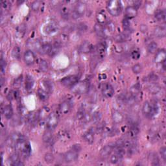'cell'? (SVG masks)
Returning a JSON list of instances; mask_svg holds the SVG:
<instances>
[{"instance_id":"obj_32","label":"cell","mask_w":166,"mask_h":166,"mask_svg":"<svg viewBox=\"0 0 166 166\" xmlns=\"http://www.w3.org/2000/svg\"><path fill=\"white\" fill-rule=\"evenodd\" d=\"M94 30L96 32V35L100 38L104 37V33H103V26L102 25L99 24V23H96L94 26Z\"/></svg>"},{"instance_id":"obj_44","label":"cell","mask_w":166,"mask_h":166,"mask_svg":"<svg viewBox=\"0 0 166 166\" xmlns=\"http://www.w3.org/2000/svg\"><path fill=\"white\" fill-rule=\"evenodd\" d=\"M42 4V1H35L31 4V8L34 11H38L40 9V7Z\"/></svg>"},{"instance_id":"obj_55","label":"cell","mask_w":166,"mask_h":166,"mask_svg":"<svg viewBox=\"0 0 166 166\" xmlns=\"http://www.w3.org/2000/svg\"><path fill=\"white\" fill-rule=\"evenodd\" d=\"M160 153L161 155V157L162 158V159L164 160V161L165 162L166 160V148L165 147H161V149H160Z\"/></svg>"},{"instance_id":"obj_21","label":"cell","mask_w":166,"mask_h":166,"mask_svg":"<svg viewBox=\"0 0 166 166\" xmlns=\"http://www.w3.org/2000/svg\"><path fill=\"white\" fill-rule=\"evenodd\" d=\"M93 49L92 44L88 41H84L83 43L81 44L79 47V50L81 53H88L91 52Z\"/></svg>"},{"instance_id":"obj_31","label":"cell","mask_w":166,"mask_h":166,"mask_svg":"<svg viewBox=\"0 0 166 166\" xmlns=\"http://www.w3.org/2000/svg\"><path fill=\"white\" fill-rule=\"evenodd\" d=\"M37 95L39 99L42 101H46L49 97V92H47L43 88H39L38 89Z\"/></svg>"},{"instance_id":"obj_50","label":"cell","mask_w":166,"mask_h":166,"mask_svg":"<svg viewBox=\"0 0 166 166\" xmlns=\"http://www.w3.org/2000/svg\"><path fill=\"white\" fill-rule=\"evenodd\" d=\"M122 25L123 27L125 29V30H128L129 29H130V21H129V19L125 18L122 21Z\"/></svg>"},{"instance_id":"obj_15","label":"cell","mask_w":166,"mask_h":166,"mask_svg":"<svg viewBox=\"0 0 166 166\" xmlns=\"http://www.w3.org/2000/svg\"><path fill=\"white\" fill-rule=\"evenodd\" d=\"M107 51V44L105 42H100L96 47V52L100 58L104 57Z\"/></svg>"},{"instance_id":"obj_53","label":"cell","mask_w":166,"mask_h":166,"mask_svg":"<svg viewBox=\"0 0 166 166\" xmlns=\"http://www.w3.org/2000/svg\"><path fill=\"white\" fill-rule=\"evenodd\" d=\"M92 120V115L89 113L85 112V114L84 115V117L83 119V122L84 123H88L89 122Z\"/></svg>"},{"instance_id":"obj_4","label":"cell","mask_w":166,"mask_h":166,"mask_svg":"<svg viewBox=\"0 0 166 166\" xmlns=\"http://www.w3.org/2000/svg\"><path fill=\"white\" fill-rule=\"evenodd\" d=\"M79 80V78L77 76L70 75L62 79L61 81H60V83H61L62 85L65 86L72 87L73 85H75L76 83H78Z\"/></svg>"},{"instance_id":"obj_37","label":"cell","mask_w":166,"mask_h":166,"mask_svg":"<svg viewBox=\"0 0 166 166\" xmlns=\"http://www.w3.org/2000/svg\"><path fill=\"white\" fill-rule=\"evenodd\" d=\"M158 47V45L154 42H152L149 44L148 47H147V51L149 53H155L156 52Z\"/></svg>"},{"instance_id":"obj_8","label":"cell","mask_w":166,"mask_h":166,"mask_svg":"<svg viewBox=\"0 0 166 166\" xmlns=\"http://www.w3.org/2000/svg\"><path fill=\"white\" fill-rule=\"evenodd\" d=\"M58 29H59V25H58L57 23L54 22V21H51L47 23L45 27L44 31L47 35H53L57 32Z\"/></svg>"},{"instance_id":"obj_58","label":"cell","mask_w":166,"mask_h":166,"mask_svg":"<svg viewBox=\"0 0 166 166\" xmlns=\"http://www.w3.org/2000/svg\"><path fill=\"white\" fill-rule=\"evenodd\" d=\"M149 81H151L152 83H154L156 82V81L158 79V76L154 74V73H151V74H150L149 75Z\"/></svg>"},{"instance_id":"obj_59","label":"cell","mask_w":166,"mask_h":166,"mask_svg":"<svg viewBox=\"0 0 166 166\" xmlns=\"http://www.w3.org/2000/svg\"><path fill=\"white\" fill-rule=\"evenodd\" d=\"M6 62L5 60L1 58V72L2 73H4L5 72V69H6Z\"/></svg>"},{"instance_id":"obj_17","label":"cell","mask_w":166,"mask_h":166,"mask_svg":"<svg viewBox=\"0 0 166 166\" xmlns=\"http://www.w3.org/2000/svg\"><path fill=\"white\" fill-rule=\"evenodd\" d=\"M112 118L113 122L116 124H119V123H122L124 120V116L122 114V113L118 111V110H114L112 114Z\"/></svg>"},{"instance_id":"obj_63","label":"cell","mask_w":166,"mask_h":166,"mask_svg":"<svg viewBox=\"0 0 166 166\" xmlns=\"http://www.w3.org/2000/svg\"><path fill=\"white\" fill-rule=\"evenodd\" d=\"M23 165H24V164H23L22 162H21L20 160H18V161H17L16 162H15L12 165H14V166H22Z\"/></svg>"},{"instance_id":"obj_51","label":"cell","mask_w":166,"mask_h":166,"mask_svg":"<svg viewBox=\"0 0 166 166\" xmlns=\"http://www.w3.org/2000/svg\"><path fill=\"white\" fill-rule=\"evenodd\" d=\"M105 125L104 122L102 123H99L98 125H97V127L96 128V131L97 133H101L105 130Z\"/></svg>"},{"instance_id":"obj_34","label":"cell","mask_w":166,"mask_h":166,"mask_svg":"<svg viewBox=\"0 0 166 166\" xmlns=\"http://www.w3.org/2000/svg\"><path fill=\"white\" fill-rule=\"evenodd\" d=\"M39 119V114H37L35 112H32L29 113L27 115V121L29 123H35L36 120Z\"/></svg>"},{"instance_id":"obj_46","label":"cell","mask_w":166,"mask_h":166,"mask_svg":"<svg viewBox=\"0 0 166 166\" xmlns=\"http://www.w3.org/2000/svg\"><path fill=\"white\" fill-rule=\"evenodd\" d=\"M101 114L99 112H96L93 115H92V120H93V122L94 123H99L100 122V120L101 119Z\"/></svg>"},{"instance_id":"obj_6","label":"cell","mask_w":166,"mask_h":166,"mask_svg":"<svg viewBox=\"0 0 166 166\" xmlns=\"http://www.w3.org/2000/svg\"><path fill=\"white\" fill-rule=\"evenodd\" d=\"M102 94L106 98H110L114 94V89L109 83L105 84L102 88Z\"/></svg>"},{"instance_id":"obj_40","label":"cell","mask_w":166,"mask_h":166,"mask_svg":"<svg viewBox=\"0 0 166 166\" xmlns=\"http://www.w3.org/2000/svg\"><path fill=\"white\" fill-rule=\"evenodd\" d=\"M48 64L47 62L44 60H41L40 62H39V69H40L42 72H46L48 70Z\"/></svg>"},{"instance_id":"obj_42","label":"cell","mask_w":166,"mask_h":166,"mask_svg":"<svg viewBox=\"0 0 166 166\" xmlns=\"http://www.w3.org/2000/svg\"><path fill=\"white\" fill-rule=\"evenodd\" d=\"M44 160L47 164H52L55 160V157L53 154L52 153H49V152L46 153L44 156Z\"/></svg>"},{"instance_id":"obj_9","label":"cell","mask_w":166,"mask_h":166,"mask_svg":"<svg viewBox=\"0 0 166 166\" xmlns=\"http://www.w3.org/2000/svg\"><path fill=\"white\" fill-rule=\"evenodd\" d=\"M23 59H24L25 64L29 66L33 64L36 60L35 54H34V53L32 51H30V50H28V51H26L25 52Z\"/></svg>"},{"instance_id":"obj_24","label":"cell","mask_w":166,"mask_h":166,"mask_svg":"<svg viewBox=\"0 0 166 166\" xmlns=\"http://www.w3.org/2000/svg\"><path fill=\"white\" fill-rule=\"evenodd\" d=\"M152 112V106L150 104V102L148 101H146L144 102L142 107V113L145 116L148 117L151 115Z\"/></svg>"},{"instance_id":"obj_11","label":"cell","mask_w":166,"mask_h":166,"mask_svg":"<svg viewBox=\"0 0 166 166\" xmlns=\"http://www.w3.org/2000/svg\"><path fill=\"white\" fill-rule=\"evenodd\" d=\"M114 149V146H112V145L109 144L105 146L102 148L101 150V152H100V156L102 158H107L109 157L110 154H111L112 152Z\"/></svg>"},{"instance_id":"obj_41","label":"cell","mask_w":166,"mask_h":166,"mask_svg":"<svg viewBox=\"0 0 166 166\" xmlns=\"http://www.w3.org/2000/svg\"><path fill=\"white\" fill-rule=\"evenodd\" d=\"M31 46H32L33 48H34L35 51H37L39 52L42 46V45L41 44V42L38 40H35L32 42V44H31Z\"/></svg>"},{"instance_id":"obj_13","label":"cell","mask_w":166,"mask_h":166,"mask_svg":"<svg viewBox=\"0 0 166 166\" xmlns=\"http://www.w3.org/2000/svg\"><path fill=\"white\" fill-rule=\"evenodd\" d=\"M138 14V10L137 8L134 6H128L125 9V18L128 19L135 18Z\"/></svg>"},{"instance_id":"obj_43","label":"cell","mask_w":166,"mask_h":166,"mask_svg":"<svg viewBox=\"0 0 166 166\" xmlns=\"http://www.w3.org/2000/svg\"><path fill=\"white\" fill-rule=\"evenodd\" d=\"M43 85L44 86V88H46V90L47 92H51L53 91V84L51 82H50L49 81H44L43 82Z\"/></svg>"},{"instance_id":"obj_30","label":"cell","mask_w":166,"mask_h":166,"mask_svg":"<svg viewBox=\"0 0 166 166\" xmlns=\"http://www.w3.org/2000/svg\"><path fill=\"white\" fill-rule=\"evenodd\" d=\"M60 49V43L59 42H57L55 43L51 46V51L49 53V55L51 57H54L55 55L58 54V53L59 52Z\"/></svg>"},{"instance_id":"obj_23","label":"cell","mask_w":166,"mask_h":166,"mask_svg":"<svg viewBox=\"0 0 166 166\" xmlns=\"http://www.w3.org/2000/svg\"><path fill=\"white\" fill-rule=\"evenodd\" d=\"M34 83H35V81H34L32 76L29 75H27L26 76L25 78V89L27 92H31L33 89Z\"/></svg>"},{"instance_id":"obj_10","label":"cell","mask_w":166,"mask_h":166,"mask_svg":"<svg viewBox=\"0 0 166 166\" xmlns=\"http://www.w3.org/2000/svg\"><path fill=\"white\" fill-rule=\"evenodd\" d=\"M79 157V154L77 152H76L73 150L67 152L64 154V160L67 163H71L76 161Z\"/></svg>"},{"instance_id":"obj_7","label":"cell","mask_w":166,"mask_h":166,"mask_svg":"<svg viewBox=\"0 0 166 166\" xmlns=\"http://www.w3.org/2000/svg\"><path fill=\"white\" fill-rule=\"evenodd\" d=\"M115 30V23L110 21L109 22H107L106 24L103 27V33L104 36H110L113 35Z\"/></svg>"},{"instance_id":"obj_18","label":"cell","mask_w":166,"mask_h":166,"mask_svg":"<svg viewBox=\"0 0 166 166\" xmlns=\"http://www.w3.org/2000/svg\"><path fill=\"white\" fill-rule=\"evenodd\" d=\"M26 30H27V27L26 25L24 23H22L18 26L16 29L15 35L18 38H22L24 36L25 34L26 33Z\"/></svg>"},{"instance_id":"obj_56","label":"cell","mask_w":166,"mask_h":166,"mask_svg":"<svg viewBox=\"0 0 166 166\" xmlns=\"http://www.w3.org/2000/svg\"><path fill=\"white\" fill-rule=\"evenodd\" d=\"M1 7H2L3 9L4 10H8V9H10V4L9 3V1H1Z\"/></svg>"},{"instance_id":"obj_3","label":"cell","mask_w":166,"mask_h":166,"mask_svg":"<svg viewBox=\"0 0 166 166\" xmlns=\"http://www.w3.org/2000/svg\"><path fill=\"white\" fill-rule=\"evenodd\" d=\"M59 123V117L55 112H52L47 117L46 127L49 130H53Z\"/></svg>"},{"instance_id":"obj_27","label":"cell","mask_w":166,"mask_h":166,"mask_svg":"<svg viewBox=\"0 0 166 166\" xmlns=\"http://www.w3.org/2000/svg\"><path fill=\"white\" fill-rule=\"evenodd\" d=\"M154 17L159 22H164L166 18V12L164 10H158L155 12Z\"/></svg>"},{"instance_id":"obj_57","label":"cell","mask_w":166,"mask_h":166,"mask_svg":"<svg viewBox=\"0 0 166 166\" xmlns=\"http://www.w3.org/2000/svg\"><path fill=\"white\" fill-rule=\"evenodd\" d=\"M84 114H85V112H84V110H80L79 111L77 112V119L78 120L82 121L83 119V117H84Z\"/></svg>"},{"instance_id":"obj_12","label":"cell","mask_w":166,"mask_h":166,"mask_svg":"<svg viewBox=\"0 0 166 166\" xmlns=\"http://www.w3.org/2000/svg\"><path fill=\"white\" fill-rule=\"evenodd\" d=\"M129 30V29H128ZM128 30H125L124 33L118 34L114 37V40L116 42H124L126 40H128L130 38V33L129 32Z\"/></svg>"},{"instance_id":"obj_14","label":"cell","mask_w":166,"mask_h":166,"mask_svg":"<svg viewBox=\"0 0 166 166\" xmlns=\"http://www.w3.org/2000/svg\"><path fill=\"white\" fill-rule=\"evenodd\" d=\"M96 131V128H91L88 131L84 133L83 138L87 143L92 144L94 141V132Z\"/></svg>"},{"instance_id":"obj_54","label":"cell","mask_w":166,"mask_h":166,"mask_svg":"<svg viewBox=\"0 0 166 166\" xmlns=\"http://www.w3.org/2000/svg\"><path fill=\"white\" fill-rule=\"evenodd\" d=\"M131 55L133 59L138 60L139 59V57H140V53H139V51H137V50H134V51L132 52Z\"/></svg>"},{"instance_id":"obj_62","label":"cell","mask_w":166,"mask_h":166,"mask_svg":"<svg viewBox=\"0 0 166 166\" xmlns=\"http://www.w3.org/2000/svg\"><path fill=\"white\" fill-rule=\"evenodd\" d=\"M79 27L80 29V30L81 31H85L86 29V25L85 24H84V23H81V24L79 25Z\"/></svg>"},{"instance_id":"obj_5","label":"cell","mask_w":166,"mask_h":166,"mask_svg":"<svg viewBox=\"0 0 166 166\" xmlns=\"http://www.w3.org/2000/svg\"><path fill=\"white\" fill-rule=\"evenodd\" d=\"M23 138H24V137H23L22 134L18 133H14L8 138L7 143L9 146L14 147L16 143L18 141H19Z\"/></svg>"},{"instance_id":"obj_49","label":"cell","mask_w":166,"mask_h":166,"mask_svg":"<svg viewBox=\"0 0 166 166\" xmlns=\"http://www.w3.org/2000/svg\"><path fill=\"white\" fill-rule=\"evenodd\" d=\"M60 12H61L62 16L64 18V19H68V18H69L70 13H69V11H68V9L67 7H62Z\"/></svg>"},{"instance_id":"obj_28","label":"cell","mask_w":166,"mask_h":166,"mask_svg":"<svg viewBox=\"0 0 166 166\" xmlns=\"http://www.w3.org/2000/svg\"><path fill=\"white\" fill-rule=\"evenodd\" d=\"M96 19L98 22V23L101 25L102 24H106L107 23V18L106 14H105V12L100 11L98 13H97L96 15Z\"/></svg>"},{"instance_id":"obj_39","label":"cell","mask_w":166,"mask_h":166,"mask_svg":"<svg viewBox=\"0 0 166 166\" xmlns=\"http://www.w3.org/2000/svg\"><path fill=\"white\" fill-rule=\"evenodd\" d=\"M158 132H159L158 126L156 125H154L152 126L151 129H150L149 134L152 138H155L156 136H158Z\"/></svg>"},{"instance_id":"obj_36","label":"cell","mask_w":166,"mask_h":166,"mask_svg":"<svg viewBox=\"0 0 166 166\" xmlns=\"http://www.w3.org/2000/svg\"><path fill=\"white\" fill-rule=\"evenodd\" d=\"M53 138V133H52V130H49V129H47V130L45 132V133L44 134L43 136V141L46 143H48L51 140V139Z\"/></svg>"},{"instance_id":"obj_19","label":"cell","mask_w":166,"mask_h":166,"mask_svg":"<svg viewBox=\"0 0 166 166\" xmlns=\"http://www.w3.org/2000/svg\"><path fill=\"white\" fill-rule=\"evenodd\" d=\"M166 53L164 49H161L156 53V55L154 57L155 63L159 64V63H163L165 61Z\"/></svg>"},{"instance_id":"obj_60","label":"cell","mask_w":166,"mask_h":166,"mask_svg":"<svg viewBox=\"0 0 166 166\" xmlns=\"http://www.w3.org/2000/svg\"><path fill=\"white\" fill-rule=\"evenodd\" d=\"M139 31L142 33H146L148 31V27L146 24H141L139 25Z\"/></svg>"},{"instance_id":"obj_29","label":"cell","mask_w":166,"mask_h":166,"mask_svg":"<svg viewBox=\"0 0 166 166\" xmlns=\"http://www.w3.org/2000/svg\"><path fill=\"white\" fill-rule=\"evenodd\" d=\"M141 92V85L139 84H136L130 88V95L134 97H137Z\"/></svg>"},{"instance_id":"obj_33","label":"cell","mask_w":166,"mask_h":166,"mask_svg":"<svg viewBox=\"0 0 166 166\" xmlns=\"http://www.w3.org/2000/svg\"><path fill=\"white\" fill-rule=\"evenodd\" d=\"M139 133V128L136 125H134L133 126H131V128L129 129V136L131 138H134L138 136V134Z\"/></svg>"},{"instance_id":"obj_61","label":"cell","mask_w":166,"mask_h":166,"mask_svg":"<svg viewBox=\"0 0 166 166\" xmlns=\"http://www.w3.org/2000/svg\"><path fill=\"white\" fill-rule=\"evenodd\" d=\"M81 147L80 146V145H74L72 147V150H73V151H75L76 152H79V151H81Z\"/></svg>"},{"instance_id":"obj_25","label":"cell","mask_w":166,"mask_h":166,"mask_svg":"<svg viewBox=\"0 0 166 166\" xmlns=\"http://www.w3.org/2000/svg\"><path fill=\"white\" fill-rule=\"evenodd\" d=\"M3 114L7 120H10L13 115V110L11 105H8L4 107L3 110Z\"/></svg>"},{"instance_id":"obj_22","label":"cell","mask_w":166,"mask_h":166,"mask_svg":"<svg viewBox=\"0 0 166 166\" xmlns=\"http://www.w3.org/2000/svg\"><path fill=\"white\" fill-rule=\"evenodd\" d=\"M166 35L165 26H158L154 30V35L156 38H164Z\"/></svg>"},{"instance_id":"obj_1","label":"cell","mask_w":166,"mask_h":166,"mask_svg":"<svg viewBox=\"0 0 166 166\" xmlns=\"http://www.w3.org/2000/svg\"><path fill=\"white\" fill-rule=\"evenodd\" d=\"M107 10L113 16H117L122 12V5L117 0H112L108 2L107 5Z\"/></svg>"},{"instance_id":"obj_48","label":"cell","mask_w":166,"mask_h":166,"mask_svg":"<svg viewBox=\"0 0 166 166\" xmlns=\"http://www.w3.org/2000/svg\"><path fill=\"white\" fill-rule=\"evenodd\" d=\"M121 158L118 156L117 154H112L111 156H110V161L111 162V164H117V163L120 161Z\"/></svg>"},{"instance_id":"obj_38","label":"cell","mask_w":166,"mask_h":166,"mask_svg":"<svg viewBox=\"0 0 166 166\" xmlns=\"http://www.w3.org/2000/svg\"><path fill=\"white\" fill-rule=\"evenodd\" d=\"M21 49L18 46H15L12 51V55L14 59L18 60L20 58Z\"/></svg>"},{"instance_id":"obj_20","label":"cell","mask_w":166,"mask_h":166,"mask_svg":"<svg viewBox=\"0 0 166 166\" xmlns=\"http://www.w3.org/2000/svg\"><path fill=\"white\" fill-rule=\"evenodd\" d=\"M72 106H71V103L69 101H64L61 102L59 106V110L60 112L63 114H67L69 113Z\"/></svg>"},{"instance_id":"obj_47","label":"cell","mask_w":166,"mask_h":166,"mask_svg":"<svg viewBox=\"0 0 166 166\" xmlns=\"http://www.w3.org/2000/svg\"><path fill=\"white\" fill-rule=\"evenodd\" d=\"M132 70H133V72L135 73V74H139V73L141 72V66L139 64H136L133 66V68H132Z\"/></svg>"},{"instance_id":"obj_35","label":"cell","mask_w":166,"mask_h":166,"mask_svg":"<svg viewBox=\"0 0 166 166\" xmlns=\"http://www.w3.org/2000/svg\"><path fill=\"white\" fill-rule=\"evenodd\" d=\"M51 49V45H50L49 44H45L44 45H42V46L39 52H40V53L41 55L49 54Z\"/></svg>"},{"instance_id":"obj_2","label":"cell","mask_w":166,"mask_h":166,"mask_svg":"<svg viewBox=\"0 0 166 166\" xmlns=\"http://www.w3.org/2000/svg\"><path fill=\"white\" fill-rule=\"evenodd\" d=\"M89 84L86 81H81L76 83L71 87V91L75 94H84L88 92Z\"/></svg>"},{"instance_id":"obj_52","label":"cell","mask_w":166,"mask_h":166,"mask_svg":"<svg viewBox=\"0 0 166 166\" xmlns=\"http://www.w3.org/2000/svg\"><path fill=\"white\" fill-rule=\"evenodd\" d=\"M115 154H117L122 158L125 154L124 148L123 147H117L116 150H115Z\"/></svg>"},{"instance_id":"obj_26","label":"cell","mask_w":166,"mask_h":166,"mask_svg":"<svg viewBox=\"0 0 166 166\" xmlns=\"http://www.w3.org/2000/svg\"><path fill=\"white\" fill-rule=\"evenodd\" d=\"M147 89H148L149 93L152 94H157L161 89L160 86L156 83H152L150 84L147 87Z\"/></svg>"},{"instance_id":"obj_45","label":"cell","mask_w":166,"mask_h":166,"mask_svg":"<svg viewBox=\"0 0 166 166\" xmlns=\"http://www.w3.org/2000/svg\"><path fill=\"white\" fill-rule=\"evenodd\" d=\"M9 160H10L11 165H13L15 162H16L17 161H18V160H20L19 155H18L17 152L12 153L9 157Z\"/></svg>"},{"instance_id":"obj_16","label":"cell","mask_w":166,"mask_h":166,"mask_svg":"<svg viewBox=\"0 0 166 166\" xmlns=\"http://www.w3.org/2000/svg\"><path fill=\"white\" fill-rule=\"evenodd\" d=\"M74 11L77 13L79 17L83 16L86 11V5L83 2L78 3L75 8Z\"/></svg>"}]
</instances>
